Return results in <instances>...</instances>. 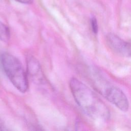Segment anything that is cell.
I'll return each mask as SVG.
<instances>
[{"label": "cell", "mask_w": 131, "mask_h": 131, "mask_svg": "<svg viewBox=\"0 0 131 131\" xmlns=\"http://www.w3.org/2000/svg\"><path fill=\"white\" fill-rule=\"evenodd\" d=\"M27 69L29 76L34 81L39 82L43 80L40 66L35 58L30 57L28 59Z\"/></svg>", "instance_id": "5b68a950"}, {"label": "cell", "mask_w": 131, "mask_h": 131, "mask_svg": "<svg viewBox=\"0 0 131 131\" xmlns=\"http://www.w3.org/2000/svg\"><path fill=\"white\" fill-rule=\"evenodd\" d=\"M70 87L75 101L86 114L98 119L107 118L106 106L88 86L73 78L70 81Z\"/></svg>", "instance_id": "6da1fadb"}, {"label": "cell", "mask_w": 131, "mask_h": 131, "mask_svg": "<svg viewBox=\"0 0 131 131\" xmlns=\"http://www.w3.org/2000/svg\"><path fill=\"white\" fill-rule=\"evenodd\" d=\"M3 69L13 85L20 92L28 89V81L26 72L20 61L13 55L4 53L1 57Z\"/></svg>", "instance_id": "7a4b0ae2"}, {"label": "cell", "mask_w": 131, "mask_h": 131, "mask_svg": "<svg viewBox=\"0 0 131 131\" xmlns=\"http://www.w3.org/2000/svg\"><path fill=\"white\" fill-rule=\"evenodd\" d=\"M10 38V31L9 28L3 23L0 21V40L7 41Z\"/></svg>", "instance_id": "8992f818"}, {"label": "cell", "mask_w": 131, "mask_h": 131, "mask_svg": "<svg viewBox=\"0 0 131 131\" xmlns=\"http://www.w3.org/2000/svg\"><path fill=\"white\" fill-rule=\"evenodd\" d=\"M104 95L106 99L122 111H127L129 102L123 92L118 88L110 86L106 88Z\"/></svg>", "instance_id": "3957f363"}, {"label": "cell", "mask_w": 131, "mask_h": 131, "mask_svg": "<svg viewBox=\"0 0 131 131\" xmlns=\"http://www.w3.org/2000/svg\"><path fill=\"white\" fill-rule=\"evenodd\" d=\"M91 27H92V29L93 30V32L96 34L98 32V24H97V21L95 17H93L91 18Z\"/></svg>", "instance_id": "52a82bcc"}, {"label": "cell", "mask_w": 131, "mask_h": 131, "mask_svg": "<svg viewBox=\"0 0 131 131\" xmlns=\"http://www.w3.org/2000/svg\"><path fill=\"white\" fill-rule=\"evenodd\" d=\"M106 42L109 47L114 52L126 55L128 42L124 41L118 36L111 33L107 35Z\"/></svg>", "instance_id": "277c9868"}, {"label": "cell", "mask_w": 131, "mask_h": 131, "mask_svg": "<svg viewBox=\"0 0 131 131\" xmlns=\"http://www.w3.org/2000/svg\"><path fill=\"white\" fill-rule=\"evenodd\" d=\"M126 55L131 56V43L128 42V43H127Z\"/></svg>", "instance_id": "9c48e42d"}, {"label": "cell", "mask_w": 131, "mask_h": 131, "mask_svg": "<svg viewBox=\"0 0 131 131\" xmlns=\"http://www.w3.org/2000/svg\"><path fill=\"white\" fill-rule=\"evenodd\" d=\"M17 2L23 3V4H32L33 2V0H15Z\"/></svg>", "instance_id": "ba28073f"}, {"label": "cell", "mask_w": 131, "mask_h": 131, "mask_svg": "<svg viewBox=\"0 0 131 131\" xmlns=\"http://www.w3.org/2000/svg\"><path fill=\"white\" fill-rule=\"evenodd\" d=\"M3 130V129H2V128L1 127V126H0V130Z\"/></svg>", "instance_id": "30bf717a"}]
</instances>
